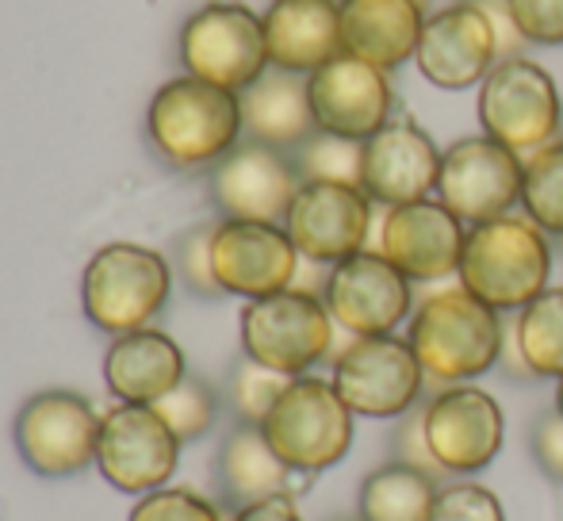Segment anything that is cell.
<instances>
[{
    "label": "cell",
    "instance_id": "obj_35",
    "mask_svg": "<svg viewBox=\"0 0 563 521\" xmlns=\"http://www.w3.org/2000/svg\"><path fill=\"white\" fill-rule=\"evenodd\" d=\"M430 521H506V510L498 502V495L487 491L483 484L456 479V484L438 487Z\"/></svg>",
    "mask_w": 563,
    "mask_h": 521
},
{
    "label": "cell",
    "instance_id": "obj_13",
    "mask_svg": "<svg viewBox=\"0 0 563 521\" xmlns=\"http://www.w3.org/2000/svg\"><path fill=\"white\" fill-rule=\"evenodd\" d=\"M521 177H526V157L487 134H467L441 154L438 200L464 226L487 223L510 215L521 203Z\"/></svg>",
    "mask_w": 563,
    "mask_h": 521
},
{
    "label": "cell",
    "instance_id": "obj_11",
    "mask_svg": "<svg viewBox=\"0 0 563 521\" xmlns=\"http://www.w3.org/2000/svg\"><path fill=\"white\" fill-rule=\"evenodd\" d=\"M180 445L173 425L146 402H119L100 418L97 468L115 491L150 495L177 476Z\"/></svg>",
    "mask_w": 563,
    "mask_h": 521
},
{
    "label": "cell",
    "instance_id": "obj_19",
    "mask_svg": "<svg viewBox=\"0 0 563 521\" xmlns=\"http://www.w3.org/2000/svg\"><path fill=\"white\" fill-rule=\"evenodd\" d=\"M311 112L319 131L341 134V138L368 142L395 112L391 74L353 54H338L327 66L307 77Z\"/></svg>",
    "mask_w": 563,
    "mask_h": 521
},
{
    "label": "cell",
    "instance_id": "obj_21",
    "mask_svg": "<svg viewBox=\"0 0 563 521\" xmlns=\"http://www.w3.org/2000/svg\"><path fill=\"white\" fill-rule=\"evenodd\" d=\"M441 154L430 131L418 128L407 115H391L368 142H364L361 188L379 208L430 200L438 192Z\"/></svg>",
    "mask_w": 563,
    "mask_h": 521
},
{
    "label": "cell",
    "instance_id": "obj_41",
    "mask_svg": "<svg viewBox=\"0 0 563 521\" xmlns=\"http://www.w3.org/2000/svg\"><path fill=\"white\" fill-rule=\"evenodd\" d=\"M230 521H303V514L296 510L291 495H273V499L250 502V507L234 510Z\"/></svg>",
    "mask_w": 563,
    "mask_h": 521
},
{
    "label": "cell",
    "instance_id": "obj_32",
    "mask_svg": "<svg viewBox=\"0 0 563 521\" xmlns=\"http://www.w3.org/2000/svg\"><path fill=\"white\" fill-rule=\"evenodd\" d=\"M216 226H219V219L192 223L173 242V257H169L173 276H177L196 299H223V288H219V280H216V260H211Z\"/></svg>",
    "mask_w": 563,
    "mask_h": 521
},
{
    "label": "cell",
    "instance_id": "obj_8",
    "mask_svg": "<svg viewBox=\"0 0 563 521\" xmlns=\"http://www.w3.org/2000/svg\"><path fill=\"white\" fill-rule=\"evenodd\" d=\"M475 115H479V128L487 138L529 157L533 149L556 142L563 131V100L556 77L529 54L495 62L479 85Z\"/></svg>",
    "mask_w": 563,
    "mask_h": 521
},
{
    "label": "cell",
    "instance_id": "obj_27",
    "mask_svg": "<svg viewBox=\"0 0 563 521\" xmlns=\"http://www.w3.org/2000/svg\"><path fill=\"white\" fill-rule=\"evenodd\" d=\"M438 502V479L410 464H384L361 484V521H430Z\"/></svg>",
    "mask_w": 563,
    "mask_h": 521
},
{
    "label": "cell",
    "instance_id": "obj_20",
    "mask_svg": "<svg viewBox=\"0 0 563 521\" xmlns=\"http://www.w3.org/2000/svg\"><path fill=\"white\" fill-rule=\"evenodd\" d=\"M467 226L441 200H415L387 208L379 219V254L410 284L445 280L460 268Z\"/></svg>",
    "mask_w": 563,
    "mask_h": 521
},
{
    "label": "cell",
    "instance_id": "obj_9",
    "mask_svg": "<svg viewBox=\"0 0 563 521\" xmlns=\"http://www.w3.org/2000/svg\"><path fill=\"white\" fill-rule=\"evenodd\" d=\"M100 418L104 414H97L81 391H35L15 414V448L43 479L81 476L89 464H97Z\"/></svg>",
    "mask_w": 563,
    "mask_h": 521
},
{
    "label": "cell",
    "instance_id": "obj_33",
    "mask_svg": "<svg viewBox=\"0 0 563 521\" xmlns=\"http://www.w3.org/2000/svg\"><path fill=\"white\" fill-rule=\"evenodd\" d=\"M157 414L165 418V422L173 425V433H177L180 441H196L203 437V433L216 425L219 418V391L211 388L203 376H192L188 373L185 380L177 384L165 399L154 402Z\"/></svg>",
    "mask_w": 563,
    "mask_h": 521
},
{
    "label": "cell",
    "instance_id": "obj_14",
    "mask_svg": "<svg viewBox=\"0 0 563 521\" xmlns=\"http://www.w3.org/2000/svg\"><path fill=\"white\" fill-rule=\"evenodd\" d=\"M422 422L430 448L445 476H475L498 456L506 437V414L490 391L475 384H449L422 399Z\"/></svg>",
    "mask_w": 563,
    "mask_h": 521
},
{
    "label": "cell",
    "instance_id": "obj_2",
    "mask_svg": "<svg viewBox=\"0 0 563 521\" xmlns=\"http://www.w3.org/2000/svg\"><path fill=\"white\" fill-rule=\"evenodd\" d=\"M245 138L242 97L200 77H173L150 97L146 142L169 169L200 173Z\"/></svg>",
    "mask_w": 563,
    "mask_h": 521
},
{
    "label": "cell",
    "instance_id": "obj_24",
    "mask_svg": "<svg viewBox=\"0 0 563 521\" xmlns=\"http://www.w3.org/2000/svg\"><path fill=\"white\" fill-rule=\"evenodd\" d=\"M188 376L185 350L154 326L112 337L104 353V384L119 402L154 407Z\"/></svg>",
    "mask_w": 563,
    "mask_h": 521
},
{
    "label": "cell",
    "instance_id": "obj_22",
    "mask_svg": "<svg viewBox=\"0 0 563 521\" xmlns=\"http://www.w3.org/2000/svg\"><path fill=\"white\" fill-rule=\"evenodd\" d=\"M261 23H265L268 66L284 74L311 77L330 58L345 54L338 0H273L261 12Z\"/></svg>",
    "mask_w": 563,
    "mask_h": 521
},
{
    "label": "cell",
    "instance_id": "obj_26",
    "mask_svg": "<svg viewBox=\"0 0 563 521\" xmlns=\"http://www.w3.org/2000/svg\"><path fill=\"white\" fill-rule=\"evenodd\" d=\"M216 479L230 510L273 499V495H291V468L273 453L261 425L253 422L230 425L223 445H219Z\"/></svg>",
    "mask_w": 563,
    "mask_h": 521
},
{
    "label": "cell",
    "instance_id": "obj_17",
    "mask_svg": "<svg viewBox=\"0 0 563 521\" xmlns=\"http://www.w3.org/2000/svg\"><path fill=\"white\" fill-rule=\"evenodd\" d=\"M495 62V27H490V12L483 0H452L426 15L415 66L433 89L464 92L472 85H483Z\"/></svg>",
    "mask_w": 563,
    "mask_h": 521
},
{
    "label": "cell",
    "instance_id": "obj_12",
    "mask_svg": "<svg viewBox=\"0 0 563 521\" xmlns=\"http://www.w3.org/2000/svg\"><path fill=\"white\" fill-rule=\"evenodd\" d=\"M319 296L330 319L353 337L395 334L415 314V284L379 250H361L330 265Z\"/></svg>",
    "mask_w": 563,
    "mask_h": 521
},
{
    "label": "cell",
    "instance_id": "obj_44",
    "mask_svg": "<svg viewBox=\"0 0 563 521\" xmlns=\"http://www.w3.org/2000/svg\"><path fill=\"white\" fill-rule=\"evenodd\" d=\"M556 254L563 257V239H556Z\"/></svg>",
    "mask_w": 563,
    "mask_h": 521
},
{
    "label": "cell",
    "instance_id": "obj_37",
    "mask_svg": "<svg viewBox=\"0 0 563 521\" xmlns=\"http://www.w3.org/2000/svg\"><path fill=\"white\" fill-rule=\"evenodd\" d=\"M529 46H563V0H503Z\"/></svg>",
    "mask_w": 563,
    "mask_h": 521
},
{
    "label": "cell",
    "instance_id": "obj_31",
    "mask_svg": "<svg viewBox=\"0 0 563 521\" xmlns=\"http://www.w3.org/2000/svg\"><path fill=\"white\" fill-rule=\"evenodd\" d=\"M288 384H291V376L273 373V368L257 365V361H250L242 353L227 376V402H230V410H234L238 422L261 425Z\"/></svg>",
    "mask_w": 563,
    "mask_h": 521
},
{
    "label": "cell",
    "instance_id": "obj_23",
    "mask_svg": "<svg viewBox=\"0 0 563 521\" xmlns=\"http://www.w3.org/2000/svg\"><path fill=\"white\" fill-rule=\"evenodd\" d=\"M338 15L345 54L391 74L415 62L430 12L422 0H338Z\"/></svg>",
    "mask_w": 563,
    "mask_h": 521
},
{
    "label": "cell",
    "instance_id": "obj_10",
    "mask_svg": "<svg viewBox=\"0 0 563 521\" xmlns=\"http://www.w3.org/2000/svg\"><path fill=\"white\" fill-rule=\"evenodd\" d=\"M334 388L361 418H402L426 395V373L407 337H353L334 357Z\"/></svg>",
    "mask_w": 563,
    "mask_h": 521
},
{
    "label": "cell",
    "instance_id": "obj_30",
    "mask_svg": "<svg viewBox=\"0 0 563 521\" xmlns=\"http://www.w3.org/2000/svg\"><path fill=\"white\" fill-rule=\"evenodd\" d=\"M299 177L303 180H338V185H361L364 142L341 138L330 131H314L299 149H291Z\"/></svg>",
    "mask_w": 563,
    "mask_h": 521
},
{
    "label": "cell",
    "instance_id": "obj_15",
    "mask_svg": "<svg viewBox=\"0 0 563 521\" xmlns=\"http://www.w3.org/2000/svg\"><path fill=\"white\" fill-rule=\"evenodd\" d=\"M299 185L303 177L291 154L253 138H242L223 162L208 169V196L223 219L284 223Z\"/></svg>",
    "mask_w": 563,
    "mask_h": 521
},
{
    "label": "cell",
    "instance_id": "obj_1",
    "mask_svg": "<svg viewBox=\"0 0 563 521\" xmlns=\"http://www.w3.org/2000/svg\"><path fill=\"white\" fill-rule=\"evenodd\" d=\"M506 337V314L475 299L467 288H438L415 303L407 342L422 365L426 380L438 388L472 384L498 365Z\"/></svg>",
    "mask_w": 563,
    "mask_h": 521
},
{
    "label": "cell",
    "instance_id": "obj_43",
    "mask_svg": "<svg viewBox=\"0 0 563 521\" xmlns=\"http://www.w3.org/2000/svg\"><path fill=\"white\" fill-rule=\"evenodd\" d=\"M330 521H361V514H356V518H330Z\"/></svg>",
    "mask_w": 563,
    "mask_h": 521
},
{
    "label": "cell",
    "instance_id": "obj_6",
    "mask_svg": "<svg viewBox=\"0 0 563 521\" xmlns=\"http://www.w3.org/2000/svg\"><path fill=\"white\" fill-rule=\"evenodd\" d=\"M353 418L356 414L345 407L334 380H319L307 373L284 388L261 422V433L291 472L314 476L345 461L353 445Z\"/></svg>",
    "mask_w": 563,
    "mask_h": 521
},
{
    "label": "cell",
    "instance_id": "obj_39",
    "mask_svg": "<svg viewBox=\"0 0 563 521\" xmlns=\"http://www.w3.org/2000/svg\"><path fill=\"white\" fill-rule=\"evenodd\" d=\"M490 12V27H495V46H498V62L503 58H518V54L529 51L526 35L518 31V23L510 20V12H506L503 0H483Z\"/></svg>",
    "mask_w": 563,
    "mask_h": 521
},
{
    "label": "cell",
    "instance_id": "obj_7",
    "mask_svg": "<svg viewBox=\"0 0 563 521\" xmlns=\"http://www.w3.org/2000/svg\"><path fill=\"white\" fill-rule=\"evenodd\" d=\"M177 62L188 77L245 92L268 69L265 23L242 0H208L180 23Z\"/></svg>",
    "mask_w": 563,
    "mask_h": 521
},
{
    "label": "cell",
    "instance_id": "obj_36",
    "mask_svg": "<svg viewBox=\"0 0 563 521\" xmlns=\"http://www.w3.org/2000/svg\"><path fill=\"white\" fill-rule=\"evenodd\" d=\"M391 453L399 464H410V468L426 472V476H433L438 484H449L445 468L438 464V456H433L430 448V437H426V422H422V402L418 407H410L407 414L395 422V433H391Z\"/></svg>",
    "mask_w": 563,
    "mask_h": 521
},
{
    "label": "cell",
    "instance_id": "obj_38",
    "mask_svg": "<svg viewBox=\"0 0 563 521\" xmlns=\"http://www.w3.org/2000/svg\"><path fill=\"white\" fill-rule=\"evenodd\" d=\"M529 448H533V461L552 484H563V414L556 407L537 414L533 433H529Z\"/></svg>",
    "mask_w": 563,
    "mask_h": 521
},
{
    "label": "cell",
    "instance_id": "obj_18",
    "mask_svg": "<svg viewBox=\"0 0 563 521\" xmlns=\"http://www.w3.org/2000/svg\"><path fill=\"white\" fill-rule=\"evenodd\" d=\"M216 280L223 296L238 299H265L284 288H296L299 250L288 239L284 223H250V219H219L216 242Z\"/></svg>",
    "mask_w": 563,
    "mask_h": 521
},
{
    "label": "cell",
    "instance_id": "obj_3",
    "mask_svg": "<svg viewBox=\"0 0 563 521\" xmlns=\"http://www.w3.org/2000/svg\"><path fill=\"white\" fill-rule=\"evenodd\" d=\"M556 242L529 215H498L467 226L460 254V288L503 314H514L549 288Z\"/></svg>",
    "mask_w": 563,
    "mask_h": 521
},
{
    "label": "cell",
    "instance_id": "obj_40",
    "mask_svg": "<svg viewBox=\"0 0 563 521\" xmlns=\"http://www.w3.org/2000/svg\"><path fill=\"white\" fill-rule=\"evenodd\" d=\"M498 373L514 384H529L537 380V373L529 368L526 353H521V342H518V330H514V314H506V337H503V353H498Z\"/></svg>",
    "mask_w": 563,
    "mask_h": 521
},
{
    "label": "cell",
    "instance_id": "obj_28",
    "mask_svg": "<svg viewBox=\"0 0 563 521\" xmlns=\"http://www.w3.org/2000/svg\"><path fill=\"white\" fill-rule=\"evenodd\" d=\"M514 330L537 380H563V288H544L514 311Z\"/></svg>",
    "mask_w": 563,
    "mask_h": 521
},
{
    "label": "cell",
    "instance_id": "obj_4",
    "mask_svg": "<svg viewBox=\"0 0 563 521\" xmlns=\"http://www.w3.org/2000/svg\"><path fill=\"white\" fill-rule=\"evenodd\" d=\"M169 296V257L139 242H108L81 273V311L108 337L150 326L165 311Z\"/></svg>",
    "mask_w": 563,
    "mask_h": 521
},
{
    "label": "cell",
    "instance_id": "obj_34",
    "mask_svg": "<svg viewBox=\"0 0 563 521\" xmlns=\"http://www.w3.org/2000/svg\"><path fill=\"white\" fill-rule=\"evenodd\" d=\"M126 521H223V510L188 487H157L150 495H139Z\"/></svg>",
    "mask_w": 563,
    "mask_h": 521
},
{
    "label": "cell",
    "instance_id": "obj_5",
    "mask_svg": "<svg viewBox=\"0 0 563 521\" xmlns=\"http://www.w3.org/2000/svg\"><path fill=\"white\" fill-rule=\"evenodd\" d=\"M338 322L311 288H284L276 296L250 299L238 319L242 353L284 376H307L334 350Z\"/></svg>",
    "mask_w": 563,
    "mask_h": 521
},
{
    "label": "cell",
    "instance_id": "obj_45",
    "mask_svg": "<svg viewBox=\"0 0 563 521\" xmlns=\"http://www.w3.org/2000/svg\"><path fill=\"white\" fill-rule=\"evenodd\" d=\"M422 4H430V0H422Z\"/></svg>",
    "mask_w": 563,
    "mask_h": 521
},
{
    "label": "cell",
    "instance_id": "obj_29",
    "mask_svg": "<svg viewBox=\"0 0 563 521\" xmlns=\"http://www.w3.org/2000/svg\"><path fill=\"white\" fill-rule=\"evenodd\" d=\"M521 208L552 242L563 239V138L526 157Z\"/></svg>",
    "mask_w": 563,
    "mask_h": 521
},
{
    "label": "cell",
    "instance_id": "obj_25",
    "mask_svg": "<svg viewBox=\"0 0 563 521\" xmlns=\"http://www.w3.org/2000/svg\"><path fill=\"white\" fill-rule=\"evenodd\" d=\"M242 97V128L245 138L276 146L284 154L299 149L314 131V112H311V92H307V77L284 74V69L268 66L257 81L250 85Z\"/></svg>",
    "mask_w": 563,
    "mask_h": 521
},
{
    "label": "cell",
    "instance_id": "obj_16",
    "mask_svg": "<svg viewBox=\"0 0 563 521\" xmlns=\"http://www.w3.org/2000/svg\"><path fill=\"white\" fill-rule=\"evenodd\" d=\"M372 208L376 203L361 185L303 180L288 208V219H284V231L296 242L299 257L330 268L368 250Z\"/></svg>",
    "mask_w": 563,
    "mask_h": 521
},
{
    "label": "cell",
    "instance_id": "obj_42",
    "mask_svg": "<svg viewBox=\"0 0 563 521\" xmlns=\"http://www.w3.org/2000/svg\"><path fill=\"white\" fill-rule=\"evenodd\" d=\"M552 407H556L560 414H563V380H556V402H552Z\"/></svg>",
    "mask_w": 563,
    "mask_h": 521
}]
</instances>
